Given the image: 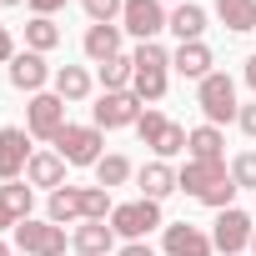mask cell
<instances>
[{"instance_id":"obj_1","label":"cell","mask_w":256,"mask_h":256,"mask_svg":"<svg viewBox=\"0 0 256 256\" xmlns=\"http://www.w3.org/2000/svg\"><path fill=\"white\" fill-rule=\"evenodd\" d=\"M176 191H186L191 201H201V206H211V211H226L241 186L231 181V166H226V161H186V166L176 171Z\"/></svg>"},{"instance_id":"obj_2","label":"cell","mask_w":256,"mask_h":256,"mask_svg":"<svg viewBox=\"0 0 256 256\" xmlns=\"http://www.w3.org/2000/svg\"><path fill=\"white\" fill-rule=\"evenodd\" d=\"M196 106H201V116H206V126H226V120H236V80L226 76V70H211L201 86H196Z\"/></svg>"},{"instance_id":"obj_3","label":"cell","mask_w":256,"mask_h":256,"mask_svg":"<svg viewBox=\"0 0 256 256\" xmlns=\"http://www.w3.org/2000/svg\"><path fill=\"white\" fill-rule=\"evenodd\" d=\"M16 231V251H26V256H66V226H56V221H16L10 226Z\"/></svg>"},{"instance_id":"obj_4","label":"cell","mask_w":256,"mask_h":256,"mask_svg":"<svg viewBox=\"0 0 256 256\" xmlns=\"http://www.w3.org/2000/svg\"><path fill=\"white\" fill-rule=\"evenodd\" d=\"M66 100L56 96V90H40V96H30V106H26V131L36 136V141H50L56 146V136L66 131Z\"/></svg>"},{"instance_id":"obj_5","label":"cell","mask_w":256,"mask_h":256,"mask_svg":"<svg viewBox=\"0 0 256 256\" xmlns=\"http://www.w3.org/2000/svg\"><path fill=\"white\" fill-rule=\"evenodd\" d=\"M100 126H66V131L56 136V156L66 166H96L106 151H100Z\"/></svg>"},{"instance_id":"obj_6","label":"cell","mask_w":256,"mask_h":256,"mask_svg":"<svg viewBox=\"0 0 256 256\" xmlns=\"http://www.w3.org/2000/svg\"><path fill=\"white\" fill-rule=\"evenodd\" d=\"M156 226H166L161 221V201H126V206H116L110 211V231L116 236H126V241H141L146 231H156Z\"/></svg>"},{"instance_id":"obj_7","label":"cell","mask_w":256,"mask_h":256,"mask_svg":"<svg viewBox=\"0 0 256 256\" xmlns=\"http://www.w3.org/2000/svg\"><path fill=\"white\" fill-rule=\"evenodd\" d=\"M90 126H100V131H120V126H136L141 120V100L136 90H100V100L90 106Z\"/></svg>"},{"instance_id":"obj_8","label":"cell","mask_w":256,"mask_h":256,"mask_svg":"<svg viewBox=\"0 0 256 256\" xmlns=\"http://www.w3.org/2000/svg\"><path fill=\"white\" fill-rule=\"evenodd\" d=\"M251 236H256V226H251V216H246V211H236V206L216 211V226H211V246H216L221 256L251 251Z\"/></svg>"},{"instance_id":"obj_9","label":"cell","mask_w":256,"mask_h":256,"mask_svg":"<svg viewBox=\"0 0 256 256\" xmlns=\"http://www.w3.org/2000/svg\"><path fill=\"white\" fill-rule=\"evenodd\" d=\"M166 10H161V0H126V10H120V30L126 36H136V46L141 40H156L161 30H166Z\"/></svg>"},{"instance_id":"obj_10","label":"cell","mask_w":256,"mask_h":256,"mask_svg":"<svg viewBox=\"0 0 256 256\" xmlns=\"http://www.w3.org/2000/svg\"><path fill=\"white\" fill-rule=\"evenodd\" d=\"M30 131H20V126H0V181H20L26 166H30V146H26Z\"/></svg>"},{"instance_id":"obj_11","label":"cell","mask_w":256,"mask_h":256,"mask_svg":"<svg viewBox=\"0 0 256 256\" xmlns=\"http://www.w3.org/2000/svg\"><path fill=\"white\" fill-rule=\"evenodd\" d=\"M166 236H161V246H166V256H211L216 246H211V236L201 231V226H191V221H171V226H161Z\"/></svg>"},{"instance_id":"obj_12","label":"cell","mask_w":256,"mask_h":256,"mask_svg":"<svg viewBox=\"0 0 256 256\" xmlns=\"http://www.w3.org/2000/svg\"><path fill=\"white\" fill-rule=\"evenodd\" d=\"M46 80H56V76H50V66H46V56H36V50H16V60H10V86H16V90L40 96V90H46Z\"/></svg>"},{"instance_id":"obj_13","label":"cell","mask_w":256,"mask_h":256,"mask_svg":"<svg viewBox=\"0 0 256 256\" xmlns=\"http://www.w3.org/2000/svg\"><path fill=\"white\" fill-rule=\"evenodd\" d=\"M171 70H181L186 80H206L211 76V46L206 40H186L171 50Z\"/></svg>"},{"instance_id":"obj_14","label":"cell","mask_w":256,"mask_h":256,"mask_svg":"<svg viewBox=\"0 0 256 256\" xmlns=\"http://www.w3.org/2000/svg\"><path fill=\"white\" fill-rule=\"evenodd\" d=\"M136 186H141L146 201H166V196L176 191V171H171L166 161H146V166L136 171Z\"/></svg>"},{"instance_id":"obj_15","label":"cell","mask_w":256,"mask_h":256,"mask_svg":"<svg viewBox=\"0 0 256 256\" xmlns=\"http://www.w3.org/2000/svg\"><path fill=\"white\" fill-rule=\"evenodd\" d=\"M46 221H56V226H80V221H86V211H80V186H60V191H50V201H46Z\"/></svg>"},{"instance_id":"obj_16","label":"cell","mask_w":256,"mask_h":256,"mask_svg":"<svg viewBox=\"0 0 256 256\" xmlns=\"http://www.w3.org/2000/svg\"><path fill=\"white\" fill-rule=\"evenodd\" d=\"M70 246H76L80 256H110L116 231H110L106 221H80V226H76V236H70Z\"/></svg>"},{"instance_id":"obj_17","label":"cell","mask_w":256,"mask_h":256,"mask_svg":"<svg viewBox=\"0 0 256 256\" xmlns=\"http://www.w3.org/2000/svg\"><path fill=\"white\" fill-rule=\"evenodd\" d=\"M186 156H191V161H226L221 126H196V131L186 136Z\"/></svg>"},{"instance_id":"obj_18","label":"cell","mask_w":256,"mask_h":256,"mask_svg":"<svg viewBox=\"0 0 256 256\" xmlns=\"http://www.w3.org/2000/svg\"><path fill=\"white\" fill-rule=\"evenodd\" d=\"M26 181H30V186H50V191H60V186H66V161H60L56 151H36L30 166H26Z\"/></svg>"},{"instance_id":"obj_19","label":"cell","mask_w":256,"mask_h":256,"mask_svg":"<svg viewBox=\"0 0 256 256\" xmlns=\"http://www.w3.org/2000/svg\"><path fill=\"white\" fill-rule=\"evenodd\" d=\"M166 30L186 46V40H201V30H206V10L201 6H191V0H181V6L171 10V20H166Z\"/></svg>"},{"instance_id":"obj_20","label":"cell","mask_w":256,"mask_h":256,"mask_svg":"<svg viewBox=\"0 0 256 256\" xmlns=\"http://www.w3.org/2000/svg\"><path fill=\"white\" fill-rule=\"evenodd\" d=\"M120 36H126L120 26H90V30H86V56H90L96 66H106L110 56H120Z\"/></svg>"},{"instance_id":"obj_21","label":"cell","mask_w":256,"mask_h":256,"mask_svg":"<svg viewBox=\"0 0 256 256\" xmlns=\"http://www.w3.org/2000/svg\"><path fill=\"white\" fill-rule=\"evenodd\" d=\"M0 206H6L10 221H26L36 206V186L30 181H0Z\"/></svg>"},{"instance_id":"obj_22","label":"cell","mask_w":256,"mask_h":256,"mask_svg":"<svg viewBox=\"0 0 256 256\" xmlns=\"http://www.w3.org/2000/svg\"><path fill=\"white\" fill-rule=\"evenodd\" d=\"M90 86H96V80H90L86 66H60V70H56V96H60L66 106H70V100H86Z\"/></svg>"},{"instance_id":"obj_23","label":"cell","mask_w":256,"mask_h":256,"mask_svg":"<svg viewBox=\"0 0 256 256\" xmlns=\"http://www.w3.org/2000/svg\"><path fill=\"white\" fill-rule=\"evenodd\" d=\"M216 20L226 30H256V0H216Z\"/></svg>"},{"instance_id":"obj_24","label":"cell","mask_w":256,"mask_h":256,"mask_svg":"<svg viewBox=\"0 0 256 256\" xmlns=\"http://www.w3.org/2000/svg\"><path fill=\"white\" fill-rule=\"evenodd\" d=\"M56 46H60V26H56L50 16H30V20H26V50L46 56V50H56Z\"/></svg>"},{"instance_id":"obj_25","label":"cell","mask_w":256,"mask_h":256,"mask_svg":"<svg viewBox=\"0 0 256 256\" xmlns=\"http://www.w3.org/2000/svg\"><path fill=\"white\" fill-rule=\"evenodd\" d=\"M131 80H136V60L131 56H110L100 66V90H131Z\"/></svg>"},{"instance_id":"obj_26","label":"cell","mask_w":256,"mask_h":256,"mask_svg":"<svg viewBox=\"0 0 256 256\" xmlns=\"http://www.w3.org/2000/svg\"><path fill=\"white\" fill-rule=\"evenodd\" d=\"M166 86H171V70H136V80H131V90H136L141 106H156L166 96Z\"/></svg>"},{"instance_id":"obj_27","label":"cell","mask_w":256,"mask_h":256,"mask_svg":"<svg viewBox=\"0 0 256 256\" xmlns=\"http://www.w3.org/2000/svg\"><path fill=\"white\" fill-rule=\"evenodd\" d=\"M126 181H131V161H126V156H116V151H110V156H100V161H96V186H106V191H110V186H126Z\"/></svg>"},{"instance_id":"obj_28","label":"cell","mask_w":256,"mask_h":256,"mask_svg":"<svg viewBox=\"0 0 256 256\" xmlns=\"http://www.w3.org/2000/svg\"><path fill=\"white\" fill-rule=\"evenodd\" d=\"M131 60H136V70H171V50L156 46V40H141L131 50Z\"/></svg>"},{"instance_id":"obj_29","label":"cell","mask_w":256,"mask_h":256,"mask_svg":"<svg viewBox=\"0 0 256 256\" xmlns=\"http://www.w3.org/2000/svg\"><path fill=\"white\" fill-rule=\"evenodd\" d=\"M80 211H86V221H106L116 206H110V191L106 186H80Z\"/></svg>"},{"instance_id":"obj_30","label":"cell","mask_w":256,"mask_h":256,"mask_svg":"<svg viewBox=\"0 0 256 256\" xmlns=\"http://www.w3.org/2000/svg\"><path fill=\"white\" fill-rule=\"evenodd\" d=\"M120 10H126V0H86L90 26H116V20H120Z\"/></svg>"},{"instance_id":"obj_31","label":"cell","mask_w":256,"mask_h":256,"mask_svg":"<svg viewBox=\"0 0 256 256\" xmlns=\"http://www.w3.org/2000/svg\"><path fill=\"white\" fill-rule=\"evenodd\" d=\"M171 126V116H161V110H141V120H136V136L146 141V146H156V136Z\"/></svg>"},{"instance_id":"obj_32","label":"cell","mask_w":256,"mask_h":256,"mask_svg":"<svg viewBox=\"0 0 256 256\" xmlns=\"http://www.w3.org/2000/svg\"><path fill=\"white\" fill-rule=\"evenodd\" d=\"M231 181L246 186V191H256V151H241V156L231 161Z\"/></svg>"},{"instance_id":"obj_33","label":"cell","mask_w":256,"mask_h":256,"mask_svg":"<svg viewBox=\"0 0 256 256\" xmlns=\"http://www.w3.org/2000/svg\"><path fill=\"white\" fill-rule=\"evenodd\" d=\"M236 120H241V131L256 141V100H251V106H241V110H236Z\"/></svg>"},{"instance_id":"obj_34","label":"cell","mask_w":256,"mask_h":256,"mask_svg":"<svg viewBox=\"0 0 256 256\" xmlns=\"http://www.w3.org/2000/svg\"><path fill=\"white\" fill-rule=\"evenodd\" d=\"M0 60H6V66L16 60V40H10V26H0Z\"/></svg>"},{"instance_id":"obj_35","label":"cell","mask_w":256,"mask_h":256,"mask_svg":"<svg viewBox=\"0 0 256 256\" xmlns=\"http://www.w3.org/2000/svg\"><path fill=\"white\" fill-rule=\"evenodd\" d=\"M66 0H30V16H56Z\"/></svg>"},{"instance_id":"obj_36","label":"cell","mask_w":256,"mask_h":256,"mask_svg":"<svg viewBox=\"0 0 256 256\" xmlns=\"http://www.w3.org/2000/svg\"><path fill=\"white\" fill-rule=\"evenodd\" d=\"M116 256H156V251H151V246H146V241H126V246H120V251H116Z\"/></svg>"},{"instance_id":"obj_37","label":"cell","mask_w":256,"mask_h":256,"mask_svg":"<svg viewBox=\"0 0 256 256\" xmlns=\"http://www.w3.org/2000/svg\"><path fill=\"white\" fill-rule=\"evenodd\" d=\"M246 86H251V90H256V56H251V60H246Z\"/></svg>"},{"instance_id":"obj_38","label":"cell","mask_w":256,"mask_h":256,"mask_svg":"<svg viewBox=\"0 0 256 256\" xmlns=\"http://www.w3.org/2000/svg\"><path fill=\"white\" fill-rule=\"evenodd\" d=\"M6 226H16V221H10V216H6V206H0V231H6Z\"/></svg>"},{"instance_id":"obj_39","label":"cell","mask_w":256,"mask_h":256,"mask_svg":"<svg viewBox=\"0 0 256 256\" xmlns=\"http://www.w3.org/2000/svg\"><path fill=\"white\" fill-rule=\"evenodd\" d=\"M0 256H16V246H6V241H0Z\"/></svg>"},{"instance_id":"obj_40","label":"cell","mask_w":256,"mask_h":256,"mask_svg":"<svg viewBox=\"0 0 256 256\" xmlns=\"http://www.w3.org/2000/svg\"><path fill=\"white\" fill-rule=\"evenodd\" d=\"M0 6H30V0H0Z\"/></svg>"},{"instance_id":"obj_41","label":"cell","mask_w":256,"mask_h":256,"mask_svg":"<svg viewBox=\"0 0 256 256\" xmlns=\"http://www.w3.org/2000/svg\"><path fill=\"white\" fill-rule=\"evenodd\" d=\"M251 256H256V236H251Z\"/></svg>"}]
</instances>
